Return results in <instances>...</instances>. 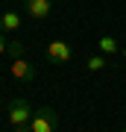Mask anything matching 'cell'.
<instances>
[{"label": "cell", "instance_id": "obj_7", "mask_svg": "<svg viewBox=\"0 0 126 132\" xmlns=\"http://www.w3.org/2000/svg\"><path fill=\"white\" fill-rule=\"evenodd\" d=\"M100 53H103V56H112V53H120V44H117V38L114 35H103L100 38Z\"/></svg>", "mask_w": 126, "mask_h": 132}, {"label": "cell", "instance_id": "obj_2", "mask_svg": "<svg viewBox=\"0 0 126 132\" xmlns=\"http://www.w3.org/2000/svg\"><path fill=\"white\" fill-rule=\"evenodd\" d=\"M32 120V106L27 97H15L9 100V126H21V123Z\"/></svg>", "mask_w": 126, "mask_h": 132}, {"label": "cell", "instance_id": "obj_3", "mask_svg": "<svg viewBox=\"0 0 126 132\" xmlns=\"http://www.w3.org/2000/svg\"><path fill=\"white\" fill-rule=\"evenodd\" d=\"M23 12L32 21H47L53 15V0H23Z\"/></svg>", "mask_w": 126, "mask_h": 132}, {"label": "cell", "instance_id": "obj_5", "mask_svg": "<svg viewBox=\"0 0 126 132\" xmlns=\"http://www.w3.org/2000/svg\"><path fill=\"white\" fill-rule=\"evenodd\" d=\"M47 59H50V62H70V59H73L70 44L62 41V38H53V41L47 44Z\"/></svg>", "mask_w": 126, "mask_h": 132}, {"label": "cell", "instance_id": "obj_11", "mask_svg": "<svg viewBox=\"0 0 126 132\" xmlns=\"http://www.w3.org/2000/svg\"><path fill=\"white\" fill-rule=\"evenodd\" d=\"M12 132H32V126L29 123H21V126H12Z\"/></svg>", "mask_w": 126, "mask_h": 132}, {"label": "cell", "instance_id": "obj_1", "mask_svg": "<svg viewBox=\"0 0 126 132\" xmlns=\"http://www.w3.org/2000/svg\"><path fill=\"white\" fill-rule=\"evenodd\" d=\"M29 126H32V132H56V129H59V114H56V109H50V106L35 109Z\"/></svg>", "mask_w": 126, "mask_h": 132}, {"label": "cell", "instance_id": "obj_12", "mask_svg": "<svg viewBox=\"0 0 126 132\" xmlns=\"http://www.w3.org/2000/svg\"><path fill=\"white\" fill-rule=\"evenodd\" d=\"M120 56H126V50H120Z\"/></svg>", "mask_w": 126, "mask_h": 132}, {"label": "cell", "instance_id": "obj_4", "mask_svg": "<svg viewBox=\"0 0 126 132\" xmlns=\"http://www.w3.org/2000/svg\"><path fill=\"white\" fill-rule=\"evenodd\" d=\"M9 73H12L18 82H32V79H35V68L29 65V62L23 59V56H21V59H12V65H9Z\"/></svg>", "mask_w": 126, "mask_h": 132}, {"label": "cell", "instance_id": "obj_10", "mask_svg": "<svg viewBox=\"0 0 126 132\" xmlns=\"http://www.w3.org/2000/svg\"><path fill=\"white\" fill-rule=\"evenodd\" d=\"M6 50H9V38H6V32L0 29V56H3Z\"/></svg>", "mask_w": 126, "mask_h": 132}, {"label": "cell", "instance_id": "obj_8", "mask_svg": "<svg viewBox=\"0 0 126 132\" xmlns=\"http://www.w3.org/2000/svg\"><path fill=\"white\" fill-rule=\"evenodd\" d=\"M85 68H88L91 73L103 71V68H106V56H103V53H97V56H88V59H85Z\"/></svg>", "mask_w": 126, "mask_h": 132}, {"label": "cell", "instance_id": "obj_6", "mask_svg": "<svg viewBox=\"0 0 126 132\" xmlns=\"http://www.w3.org/2000/svg\"><path fill=\"white\" fill-rule=\"evenodd\" d=\"M0 29L3 32H18L21 29V15L18 12H3L0 15Z\"/></svg>", "mask_w": 126, "mask_h": 132}, {"label": "cell", "instance_id": "obj_13", "mask_svg": "<svg viewBox=\"0 0 126 132\" xmlns=\"http://www.w3.org/2000/svg\"><path fill=\"white\" fill-rule=\"evenodd\" d=\"M120 132H126V126H123V129H120Z\"/></svg>", "mask_w": 126, "mask_h": 132}, {"label": "cell", "instance_id": "obj_9", "mask_svg": "<svg viewBox=\"0 0 126 132\" xmlns=\"http://www.w3.org/2000/svg\"><path fill=\"white\" fill-rule=\"evenodd\" d=\"M6 53H9L12 59H21L23 56V44L21 41H9V50H6Z\"/></svg>", "mask_w": 126, "mask_h": 132}]
</instances>
